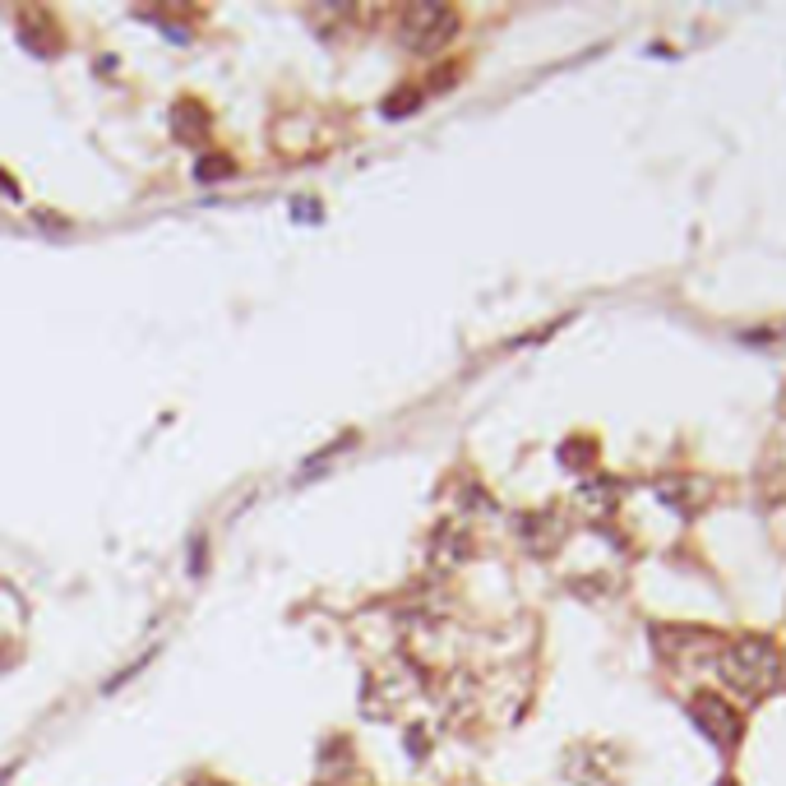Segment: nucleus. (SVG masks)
I'll use <instances>...</instances> for the list:
<instances>
[{"mask_svg":"<svg viewBox=\"0 0 786 786\" xmlns=\"http://www.w3.org/2000/svg\"><path fill=\"white\" fill-rule=\"evenodd\" d=\"M717 676L745 704H759L786 680V671H782L777 643L768 634H740L727 647H717Z\"/></svg>","mask_w":786,"mask_h":786,"instance_id":"nucleus-1","label":"nucleus"},{"mask_svg":"<svg viewBox=\"0 0 786 786\" xmlns=\"http://www.w3.org/2000/svg\"><path fill=\"white\" fill-rule=\"evenodd\" d=\"M454 33H458V10H449V5H431V0H421V5H408V10L398 14L402 47L417 52V56L444 52Z\"/></svg>","mask_w":786,"mask_h":786,"instance_id":"nucleus-2","label":"nucleus"},{"mask_svg":"<svg viewBox=\"0 0 786 786\" xmlns=\"http://www.w3.org/2000/svg\"><path fill=\"white\" fill-rule=\"evenodd\" d=\"M689 717H694V727H699L717 750H735L740 735H745V722H740V712L727 704V694L699 689V694L689 699Z\"/></svg>","mask_w":786,"mask_h":786,"instance_id":"nucleus-3","label":"nucleus"},{"mask_svg":"<svg viewBox=\"0 0 786 786\" xmlns=\"http://www.w3.org/2000/svg\"><path fill=\"white\" fill-rule=\"evenodd\" d=\"M574 509L583 513V519H593V523L616 519V509H620V486H616L611 477L583 481V486L574 490Z\"/></svg>","mask_w":786,"mask_h":786,"instance_id":"nucleus-4","label":"nucleus"},{"mask_svg":"<svg viewBox=\"0 0 786 786\" xmlns=\"http://www.w3.org/2000/svg\"><path fill=\"white\" fill-rule=\"evenodd\" d=\"M519 532H523L528 551L551 555V551L560 546V536H565V523H560V513H555V509H542V513H528Z\"/></svg>","mask_w":786,"mask_h":786,"instance_id":"nucleus-5","label":"nucleus"},{"mask_svg":"<svg viewBox=\"0 0 786 786\" xmlns=\"http://www.w3.org/2000/svg\"><path fill=\"white\" fill-rule=\"evenodd\" d=\"M657 496L676 513H694V509H699V500L708 496V481L704 477H662L657 481Z\"/></svg>","mask_w":786,"mask_h":786,"instance_id":"nucleus-6","label":"nucleus"},{"mask_svg":"<svg viewBox=\"0 0 786 786\" xmlns=\"http://www.w3.org/2000/svg\"><path fill=\"white\" fill-rule=\"evenodd\" d=\"M171 130H176V140H204L209 134V111L199 102H181L171 111Z\"/></svg>","mask_w":786,"mask_h":786,"instance_id":"nucleus-7","label":"nucleus"},{"mask_svg":"<svg viewBox=\"0 0 786 786\" xmlns=\"http://www.w3.org/2000/svg\"><path fill=\"white\" fill-rule=\"evenodd\" d=\"M232 171H236L232 157H222V153H204L199 157V167H195L199 181H222V176H232Z\"/></svg>","mask_w":786,"mask_h":786,"instance_id":"nucleus-8","label":"nucleus"},{"mask_svg":"<svg viewBox=\"0 0 786 786\" xmlns=\"http://www.w3.org/2000/svg\"><path fill=\"white\" fill-rule=\"evenodd\" d=\"M352 444H356V435H343L339 444H329V449H324V454H314V458L306 463V472H301V481H310V477H320V472H324V463H329V458H339V454H343V449H352Z\"/></svg>","mask_w":786,"mask_h":786,"instance_id":"nucleus-9","label":"nucleus"},{"mask_svg":"<svg viewBox=\"0 0 786 786\" xmlns=\"http://www.w3.org/2000/svg\"><path fill=\"white\" fill-rule=\"evenodd\" d=\"M204 565H209V546H204V536H199L195 555H190V574H204Z\"/></svg>","mask_w":786,"mask_h":786,"instance_id":"nucleus-10","label":"nucleus"},{"mask_svg":"<svg viewBox=\"0 0 786 786\" xmlns=\"http://www.w3.org/2000/svg\"><path fill=\"white\" fill-rule=\"evenodd\" d=\"M0 190H5V195H14V199H19V186L10 181V176H0Z\"/></svg>","mask_w":786,"mask_h":786,"instance_id":"nucleus-11","label":"nucleus"},{"mask_svg":"<svg viewBox=\"0 0 786 786\" xmlns=\"http://www.w3.org/2000/svg\"><path fill=\"white\" fill-rule=\"evenodd\" d=\"M204 786H222V782H204Z\"/></svg>","mask_w":786,"mask_h":786,"instance_id":"nucleus-12","label":"nucleus"},{"mask_svg":"<svg viewBox=\"0 0 786 786\" xmlns=\"http://www.w3.org/2000/svg\"><path fill=\"white\" fill-rule=\"evenodd\" d=\"M782 671H786V657H782Z\"/></svg>","mask_w":786,"mask_h":786,"instance_id":"nucleus-13","label":"nucleus"}]
</instances>
